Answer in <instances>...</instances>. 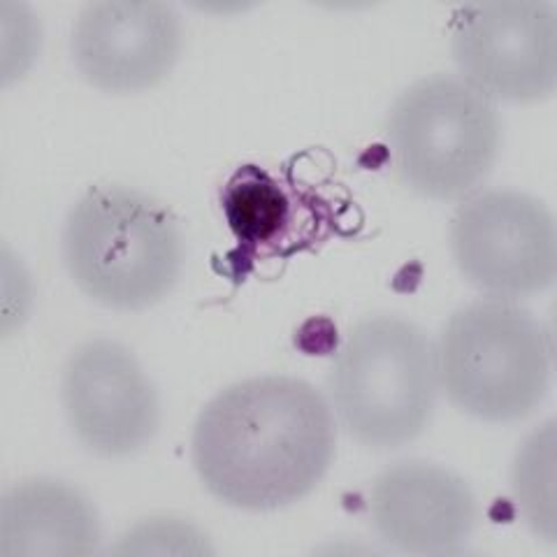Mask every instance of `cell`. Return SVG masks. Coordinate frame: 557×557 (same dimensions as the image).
Segmentation results:
<instances>
[{
    "label": "cell",
    "mask_w": 557,
    "mask_h": 557,
    "mask_svg": "<svg viewBox=\"0 0 557 557\" xmlns=\"http://www.w3.org/2000/svg\"><path fill=\"white\" fill-rule=\"evenodd\" d=\"M337 428L309 381L263 374L231 383L200 409L190 458L219 502L272 511L302 499L335 458Z\"/></svg>",
    "instance_id": "obj_1"
},
{
    "label": "cell",
    "mask_w": 557,
    "mask_h": 557,
    "mask_svg": "<svg viewBox=\"0 0 557 557\" xmlns=\"http://www.w3.org/2000/svg\"><path fill=\"white\" fill-rule=\"evenodd\" d=\"M61 251L89 298L114 309H145L177 282L184 244L159 200L131 186L100 184L70 207Z\"/></svg>",
    "instance_id": "obj_2"
},
{
    "label": "cell",
    "mask_w": 557,
    "mask_h": 557,
    "mask_svg": "<svg viewBox=\"0 0 557 557\" xmlns=\"http://www.w3.org/2000/svg\"><path fill=\"white\" fill-rule=\"evenodd\" d=\"M446 397L487 423H509L544 403L553 381V342L530 309L507 298L467 302L434 342Z\"/></svg>",
    "instance_id": "obj_3"
},
{
    "label": "cell",
    "mask_w": 557,
    "mask_h": 557,
    "mask_svg": "<svg viewBox=\"0 0 557 557\" xmlns=\"http://www.w3.org/2000/svg\"><path fill=\"white\" fill-rule=\"evenodd\" d=\"M434 344L399 313H370L351 325L327 374L344 430L370 448H397L421 434L437 403Z\"/></svg>",
    "instance_id": "obj_4"
},
{
    "label": "cell",
    "mask_w": 557,
    "mask_h": 557,
    "mask_svg": "<svg viewBox=\"0 0 557 557\" xmlns=\"http://www.w3.org/2000/svg\"><path fill=\"white\" fill-rule=\"evenodd\" d=\"M393 170L407 188L434 200L472 194L491 172L502 119L495 100L460 75L434 73L397 94L386 116Z\"/></svg>",
    "instance_id": "obj_5"
},
{
    "label": "cell",
    "mask_w": 557,
    "mask_h": 557,
    "mask_svg": "<svg viewBox=\"0 0 557 557\" xmlns=\"http://www.w3.org/2000/svg\"><path fill=\"white\" fill-rule=\"evenodd\" d=\"M448 242L462 276L493 298H522L555 282V216L525 190L469 194L450 216Z\"/></svg>",
    "instance_id": "obj_6"
},
{
    "label": "cell",
    "mask_w": 557,
    "mask_h": 557,
    "mask_svg": "<svg viewBox=\"0 0 557 557\" xmlns=\"http://www.w3.org/2000/svg\"><path fill=\"white\" fill-rule=\"evenodd\" d=\"M450 54L491 100H542L557 84V10L550 0L467 5L453 22Z\"/></svg>",
    "instance_id": "obj_7"
},
{
    "label": "cell",
    "mask_w": 557,
    "mask_h": 557,
    "mask_svg": "<svg viewBox=\"0 0 557 557\" xmlns=\"http://www.w3.org/2000/svg\"><path fill=\"white\" fill-rule=\"evenodd\" d=\"M61 399L70 430L98 456L143 448L159 428V395L131 348L94 337L67 356Z\"/></svg>",
    "instance_id": "obj_8"
},
{
    "label": "cell",
    "mask_w": 557,
    "mask_h": 557,
    "mask_svg": "<svg viewBox=\"0 0 557 557\" xmlns=\"http://www.w3.org/2000/svg\"><path fill=\"white\" fill-rule=\"evenodd\" d=\"M180 49V14L163 0H91L70 30V54L82 77L114 94L163 79Z\"/></svg>",
    "instance_id": "obj_9"
},
{
    "label": "cell",
    "mask_w": 557,
    "mask_h": 557,
    "mask_svg": "<svg viewBox=\"0 0 557 557\" xmlns=\"http://www.w3.org/2000/svg\"><path fill=\"white\" fill-rule=\"evenodd\" d=\"M370 520L383 544L409 555L456 553L476 525V497L450 469L397 462L372 481Z\"/></svg>",
    "instance_id": "obj_10"
},
{
    "label": "cell",
    "mask_w": 557,
    "mask_h": 557,
    "mask_svg": "<svg viewBox=\"0 0 557 557\" xmlns=\"http://www.w3.org/2000/svg\"><path fill=\"white\" fill-rule=\"evenodd\" d=\"M221 207L239 242L242 260L286 258L309 249L325 233V200L288 174L260 165H239L221 190Z\"/></svg>",
    "instance_id": "obj_11"
},
{
    "label": "cell",
    "mask_w": 557,
    "mask_h": 557,
    "mask_svg": "<svg viewBox=\"0 0 557 557\" xmlns=\"http://www.w3.org/2000/svg\"><path fill=\"white\" fill-rule=\"evenodd\" d=\"M98 542V513L75 485L40 476L0 495V557H84Z\"/></svg>",
    "instance_id": "obj_12"
},
{
    "label": "cell",
    "mask_w": 557,
    "mask_h": 557,
    "mask_svg": "<svg viewBox=\"0 0 557 557\" xmlns=\"http://www.w3.org/2000/svg\"><path fill=\"white\" fill-rule=\"evenodd\" d=\"M555 446V421H548L520 444L511 467V491L518 511L532 532L550 544L557 539Z\"/></svg>",
    "instance_id": "obj_13"
}]
</instances>
